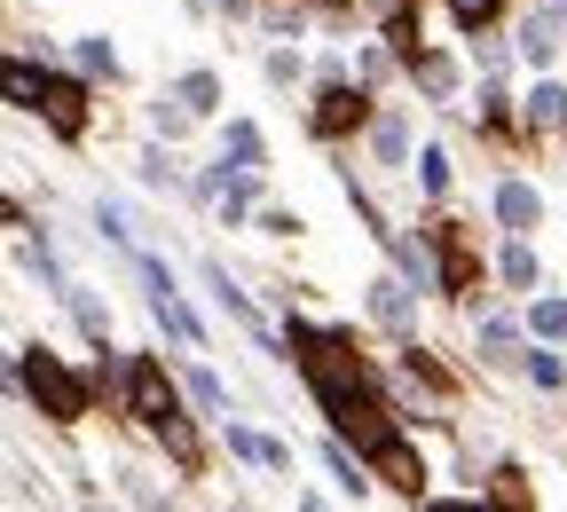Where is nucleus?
Returning a JSON list of instances; mask_svg holds the SVG:
<instances>
[{"label":"nucleus","mask_w":567,"mask_h":512,"mask_svg":"<svg viewBox=\"0 0 567 512\" xmlns=\"http://www.w3.org/2000/svg\"><path fill=\"white\" fill-rule=\"evenodd\" d=\"M292 339H300V362H308L323 410H354V402H363V371H354V355L339 339H316V331H292Z\"/></svg>","instance_id":"f257e3e1"},{"label":"nucleus","mask_w":567,"mask_h":512,"mask_svg":"<svg viewBox=\"0 0 567 512\" xmlns=\"http://www.w3.org/2000/svg\"><path fill=\"white\" fill-rule=\"evenodd\" d=\"M24 387H32V402H40L48 418H80V410H87V387L71 379L48 347H32V355H24Z\"/></svg>","instance_id":"f03ea898"},{"label":"nucleus","mask_w":567,"mask_h":512,"mask_svg":"<svg viewBox=\"0 0 567 512\" xmlns=\"http://www.w3.org/2000/svg\"><path fill=\"white\" fill-rule=\"evenodd\" d=\"M126 395H134V418H142V426H166V418H182V410H174V387H166V371H158V362H134V371H126Z\"/></svg>","instance_id":"7ed1b4c3"},{"label":"nucleus","mask_w":567,"mask_h":512,"mask_svg":"<svg viewBox=\"0 0 567 512\" xmlns=\"http://www.w3.org/2000/svg\"><path fill=\"white\" fill-rule=\"evenodd\" d=\"M354 119H363V95H354V88H339V80H331V88L316 95V134H347Z\"/></svg>","instance_id":"20e7f679"},{"label":"nucleus","mask_w":567,"mask_h":512,"mask_svg":"<svg viewBox=\"0 0 567 512\" xmlns=\"http://www.w3.org/2000/svg\"><path fill=\"white\" fill-rule=\"evenodd\" d=\"M40 111H48L55 134H80V126H87V95L71 88V80H48V103H40Z\"/></svg>","instance_id":"39448f33"},{"label":"nucleus","mask_w":567,"mask_h":512,"mask_svg":"<svg viewBox=\"0 0 567 512\" xmlns=\"http://www.w3.org/2000/svg\"><path fill=\"white\" fill-rule=\"evenodd\" d=\"M371 458H379V473H386V481H394L402 496H417V489H425V465H417V458H410L402 442H379Z\"/></svg>","instance_id":"423d86ee"},{"label":"nucleus","mask_w":567,"mask_h":512,"mask_svg":"<svg viewBox=\"0 0 567 512\" xmlns=\"http://www.w3.org/2000/svg\"><path fill=\"white\" fill-rule=\"evenodd\" d=\"M331 426H339V433H354V442H371V450H379V442H394V426H386L371 402H354V410H331Z\"/></svg>","instance_id":"0eeeda50"},{"label":"nucleus","mask_w":567,"mask_h":512,"mask_svg":"<svg viewBox=\"0 0 567 512\" xmlns=\"http://www.w3.org/2000/svg\"><path fill=\"white\" fill-rule=\"evenodd\" d=\"M151 300H158V316H166V331H174L182 347H197V324H189V308L174 300V284H166V268H151Z\"/></svg>","instance_id":"6e6552de"},{"label":"nucleus","mask_w":567,"mask_h":512,"mask_svg":"<svg viewBox=\"0 0 567 512\" xmlns=\"http://www.w3.org/2000/svg\"><path fill=\"white\" fill-rule=\"evenodd\" d=\"M536 213H544V197H536L528 182H505V190H496V222H505V229H528Z\"/></svg>","instance_id":"1a4fd4ad"},{"label":"nucleus","mask_w":567,"mask_h":512,"mask_svg":"<svg viewBox=\"0 0 567 512\" xmlns=\"http://www.w3.org/2000/svg\"><path fill=\"white\" fill-rule=\"evenodd\" d=\"M371 316H379L386 331H402V324H410V284L379 276V284H371Z\"/></svg>","instance_id":"9d476101"},{"label":"nucleus","mask_w":567,"mask_h":512,"mask_svg":"<svg viewBox=\"0 0 567 512\" xmlns=\"http://www.w3.org/2000/svg\"><path fill=\"white\" fill-rule=\"evenodd\" d=\"M559 40H567V17H559V9H536V17H528V55L544 63Z\"/></svg>","instance_id":"9b49d317"},{"label":"nucleus","mask_w":567,"mask_h":512,"mask_svg":"<svg viewBox=\"0 0 567 512\" xmlns=\"http://www.w3.org/2000/svg\"><path fill=\"white\" fill-rule=\"evenodd\" d=\"M229 450H237L245 465H284V450H276V442H260V433H245V426H229Z\"/></svg>","instance_id":"f8f14e48"},{"label":"nucleus","mask_w":567,"mask_h":512,"mask_svg":"<svg viewBox=\"0 0 567 512\" xmlns=\"http://www.w3.org/2000/svg\"><path fill=\"white\" fill-rule=\"evenodd\" d=\"M528 126H567V95L559 88H536L528 95Z\"/></svg>","instance_id":"ddd939ff"},{"label":"nucleus","mask_w":567,"mask_h":512,"mask_svg":"<svg viewBox=\"0 0 567 512\" xmlns=\"http://www.w3.org/2000/svg\"><path fill=\"white\" fill-rule=\"evenodd\" d=\"M229 158H237V174H260V134L252 126H229Z\"/></svg>","instance_id":"4468645a"},{"label":"nucleus","mask_w":567,"mask_h":512,"mask_svg":"<svg viewBox=\"0 0 567 512\" xmlns=\"http://www.w3.org/2000/svg\"><path fill=\"white\" fill-rule=\"evenodd\" d=\"M9 95H17V103H48V88H40L32 63H9Z\"/></svg>","instance_id":"2eb2a0df"},{"label":"nucleus","mask_w":567,"mask_h":512,"mask_svg":"<svg viewBox=\"0 0 567 512\" xmlns=\"http://www.w3.org/2000/svg\"><path fill=\"white\" fill-rule=\"evenodd\" d=\"M371 142H379V158H386V166H402V151H410V134H402V119H379V134H371Z\"/></svg>","instance_id":"dca6fc26"},{"label":"nucleus","mask_w":567,"mask_h":512,"mask_svg":"<svg viewBox=\"0 0 567 512\" xmlns=\"http://www.w3.org/2000/svg\"><path fill=\"white\" fill-rule=\"evenodd\" d=\"M417 80H425V95H450V88H457V71H450L442 55H425V63H417Z\"/></svg>","instance_id":"f3484780"},{"label":"nucleus","mask_w":567,"mask_h":512,"mask_svg":"<svg viewBox=\"0 0 567 512\" xmlns=\"http://www.w3.org/2000/svg\"><path fill=\"white\" fill-rule=\"evenodd\" d=\"M174 95H182L189 111H213V95H221V88H213V80H205V71H189V80H182Z\"/></svg>","instance_id":"a211bd4d"},{"label":"nucleus","mask_w":567,"mask_h":512,"mask_svg":"<svg viewBox=\"0 0 567 512\" xmlns=\"http://www.w3.org/2000/svg\"><path fill=\"white\" fill-rule=\"evenodd\" d=\"M505 284H520V291L536 284V253H528V245H513V253H505Z\"/></svg>","instance_id":"6ab92c4d"},{"label":"nucleus","mask_w":567,"mask_h":512,"mask_svg":"<svg viewBox=\"0 0 567 512\" xmlns=\"http://www.w3.org/2000/svg\"><path fill=\"white\" fill-rule=\"evenodd\" d=\"M536 339H567V308L559 300H536Z\"/></svg>","instance_id":"aec40b11"},{"label":"nucleus","mask_w":567,"mask_h":512,"mask_svg":"<svg viewBox=\"0 0 567 512\" xmlns=\"http://www.w3.org/2000/svg\"><path fill=\"white\" fill-rule=\"evenodd\" d=\"M481 355L505 362V355H513V324H481Z\"/></svg>","instance_id":"412c9836"},{"label":"nucleus","mask_w":567,"mask_h":512,"mask_svg":"<svg viewBox=\"0 0 567 512\" xmlns=\"http://www.w3.org/2000/svg\"><path fill=\"white\" fill-rule=\"evenodd\" d=\"M189 395H197V410H221L229 395H221V379H213V371H189Z\"/></svg>","instance_id":"4be33fe9"},{"label":"nucleus","mask_w":567,"mask_h":512,"mask_svg":"<svg viewBox=\"0 0 567 512\" xmlns=\"http://www.w3.org/2000/svg\"><path fill=\"white\" fill-rule=\"evenodd\" d=\"M417 182H425V190H450V158L425 151V158H417Z\"/></svg>","instance_id":"5701e85b"},{"label":"nucleus","mask_w":567,"mask_h":512,"mask_svg":"<svg viewBox=\"0 0 567 512\" xmlns=\"http://www.w3.org/2000/svg\"><path fill=\"white\" fill-rule=\"evenodd\" d=\"M528 379H536V387H544V395H551V387H559V379H567V371H559V355H528Z\"/></svg>","instance_id":"b1692460"},{"label":"nucleus","mask_w":567,"mask_h":512,"mask_svg":"<svg viewBox=\"0 0 567 512\" xmlns=\"http://www.w3.org/2000/svg\"><path fill=\"white\" fill-rule=\"evenodd\" d=\"M80 71H103V80H111V48L103 40H80Z\"/></svg>","instance_id":"393cba45"},{"label":"nucleus","mask_w":567,"mask_h":512,"mask_svg":"<svg viewBox=\"0 0 567 512\" xmlns=\"http://www.w3.org/2000/svg\"><path fill=\"white\" fill-rule=\"evenodd\" d=\"M450 9H457V17H465V24H481V17H488V9H496V0H450Z\"/></svg>","instance_id":"a878e982"}]
</instances>
